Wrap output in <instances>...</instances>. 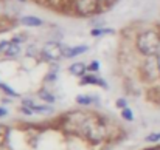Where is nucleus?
Returning a JSON list of instances; mask_svg holds the SVG:
<instances>
[{
  "label": "nucleus",
  "mask_w": 160,
  "mask_h": 150,
  "mask_svg": "<svg viewBox=\"0 0 160 150\" xmlns=\"http://www.w3.org/2000/svg\"><path fill=\"white\" fill-rule=\"evenodd\" d=\"M64 129L70 133L79 135L90 143H101L106 139L107 129L104 121L98 115L73 111L64 119Z\"/></svg>",
  "instance_id": "obj_1"
},
{
  "label": "nucleus",
  "mask_w": 160,
  "mask_h": 150,
  "mask_svg": "<svg viewBox=\"0 0 160 150\" xmlns=\"http://www.w3.org/2000/svg\"><path fill=\"white\" fill-rule=\"evenodd\" d=\"M137 48L143 56H157L160 51V34L156 30H148L138 34Z\"/></svg>",
  "instance_id": "obj_2"
},
{
  "label": "nucleus",
  "mask_w": 160,
  "mask_h": 150,
  "mask_svg": "<svg viewBox=\"0 0 160 150\" xmlns=\"http://www.w3.org/2000/svg\"><path fill=\"white\" fill-rule=\"evenodd\" d=\"M142 74L146 81H157L160 79V59L157 56H148L142 67Z\"/></svg>",
  "instance_id": "obj_3"
},
{
  "label": "nucleus",
  "mask_w": 160,
  "mask_h": 150,
  "mask_svg": "<svg viewBox=\"0 0 160 150\" xmlns=\"http://www.w3.org/2000/svg\"><path fill=\"white\" fill-rule=\"evenodd\" d=\"M100 0H73V8L79 16H93L100 9Z\"/></svg>",
  "instance_id": "obj_4"
},
{
  "label": "nucleus",
  "mask_w": 160,
  "mask_h": 150,
  "mask_svg": "<svg viewBox=\"0 0 160 150\" xmlns=\"http://www.w3.org/2000/svg\"><path fill=\"white\" fill-rule=\"evenodd\" d=\"M42 56L45 57V59H48V60H59L62 56H64V48L59 45V44H56V42H48V44H45L44 45V48H42Z\"/></svg>",
  "instance_id": "obj_5"
},
{
  "label": "nucleus",
  "mask_w": 160,
  "mask_h": 150,
  "mask_svg": "<svg viewBox=\"0 0 160 150\" xmlns=\"http://www.w3.org/2000/svg\"><path fill=\"white\" fill-rule=\"evenodd\" d=\"M0 53L6 54V56H17L20 53V48H19V44H16L14 40H5L0 44Z\"/></svg>",
  "instance_id": "obj_6"
},
{
  "label": "nucleus",
  "mask_w": 160,
  "mask_h": 150,
  "mask_svg": "<svg viewBox=\"0 0 160 150\" xmlns=\"http://www.w3.org/2000/svg\"><path fill=\"white\" fill-rule=\"evenodd\" d=\"M23 107L30 108L31 111H52V108H50V107H45V105H38V104H34L33 101H30V99L23 101Z\"/></svg>",
  "instance_id": "obj_7"
},
{
  "label": "nucleus",
  "mask_w": 160,
  "mask_h": 150,
  "mask_svg": "<svg viewBox=\"0 0 160 150\" xmlns=\"http://www.w3.org/2000/svg\"><path fill=\"white\" fill-rule=\"evenodd\" d=\"M84 51H87V47H84V45H81V47H72V48H64V56L65 57H75V56H78V54H81Z\"/></svg>",
  "instance_id": "obj_8"
},
{
  "label": "nucleus",
  "mask_w": 160,
  "mask_h": 150,
  "mask_svg": "<svg viewBox=\"0 0 160 150\" xmlns=\"http://www.w3.org/2000/svg\"><path fill=\"white\" fill-rule=\"evenodd\" d=\"M22 23L28 25V26H39V25H42V20L38 17H33V16H27V17H22Z\"/></svg>",
  "instance_id": "obj_9"
},
{
  "label": "nucleus",
  "mask_w": 160,
  "mask_h": 150,
  "mask_svg": "<svg viewBox=\"0 0 160 150\" xmlns=\"http://www.w3.org/2000/svg\"><path fill=\"white\" fill-rule=\"evenodd\" d=\"M86 68H87V67H86L84 63H81V62H79V63H73V65L70 67V73L75 74V76H82L84 71H86Z\"/></svg>",
  "instance_id": "obj_10"
},
{
  "label": "nucleus",
  "mask_w": 160,
  "mask_h": 150,
  "mask_svg": "<svg viewBox=\"0 0 160 150\" xmlns=\"http://www.w3.org/2000/svg\"><path fill=\"white\" fill-rule=\"evenodd\" d=\"M81 84H97V85H101V87H106V84H104V81H100L97 76H84L82 77V81H81Z\"/></svg>",
  "instance_id": "obj_11"
},
{
  "label": "nucleus",
  "mask_w": 160,
  "mask_h": 150,
  "mask_svg": "<svg viewBox=\"0 0 160 150\" xmlns=\"http://www.w3.org/2000/svg\"><path fill=\"white\" fill-rule=\"evenodd\" d=\"M48 3H50L52 6H54V8H59V9H64V8L73 5L72 0H48Z\"/></svg>",
  "instance_id": "obj_12"
},
{
  "label": "nucleus",
  "mask_w": 160,
  "mask_h": 150,
  "mask_svg": "<svg viewBox=\"0 0 160 150\" xmlns=\"http://www.w3.org/2000/svg\"><path fill=\"white\" fill-rule=\"evenodd\" d=\"M6 138H8V127L0 125V147L6 143Z\"/></svg>",
  "instance_id": "obj_13"
},
{
  "label": "nucleus",
  "mask_w": 160,
  "mask_h": 150,
  "mask_svg": "<svg viewBox=\"0 0 160 150\" xmlns=\"http://www.w3.org/2000/svg\"><path fill=\"white\" fill-rule=\"evenodd\" d=\"M39 96H41V99H44L45 102H53L54 101V96L50 95L47 90H41V91H39Z\"/></svg>",
  "instance_id": "obj_14"
},
{
  "label": "nucleus",
  "mask_w": 160,
  "mask_h": 150,
  "mask_svg": "<svg viewBox=\"0 0 160 150\" xmlns=\"http://www.w3.org/2000/svg\"><path fill=\"white\" fill-rule=\"evenodd\" d=\"M76 102L78 104H82V105H87V104H92L93 102V98H90V96H78Z\"/></svg>",
  "instance_id": "obj_15"
},
{
  "label": "nucleus",
  "mask_w": 160,
  "mask_h": 150,
  "mask_svg": "<svg viewBox=\"0 0 160 150\" xmlns=\"http://www.w3.org/2000/svg\"><path fill=\"white\" fill-rule=\"evenodd\" d=\"M160 139V133H152L149 136H146V141L148 143H154V141H159Z\"/></svg>",
  "instance_id": "obj_16"
},
{
  "label": "nucleus",
  "mask_w": 160,
  "mask_h": 150,
  "mask_svg": "<svg viewBox=\"0 0 160 150\" xmlns=\"http://www.w3.org/2000/svg\"><path fill=\"white\" fill-rule=\"evenodd\" d=\"M123 118L128 119V121H132V111H131L129 108H124V110H123Z\"/></svg>",
  "instance_id": "obj_17"
},
{
  "label": "nucleus",
  "mask_w": 160,
  "mask_h": 150,
  "mask_svg": "<svg viewBox=\"0 0 160 150\" xmlns=\"http://www.w3.org/2000/svg\"><path fill=\"white\" fill-rule=\"evenodd\" d=\"M107 33H112L110 30H95L93 31V36H100V34H107Z\"/></svg>",
  "instance_id": "obj_18"
},
{
  "label": "nucleus",
  "mask_w": 160,
  "mask_h": 150,
  "mask_svg": "<svg viewBox=\"0 0 160 150\" xmlns=\"http://www.w3.org/2000/svg\"><path fill=\"white\" fill-rule=\"evenodd\" d=\"M117 105L123 108V107H126V102H124V99H118V104H117Z\"/></svg>",
  "instance_id": "obj_19"
},
{
  "label": "nucleus",
  "mask_w": 160,
  "mask_h": 150,
  "mask_svg": "<svg viewBox=\"0 0 160 150\" xmlns=\"http://www.w3.org/2000/svg\"><path fill=\"white\" fill-rule=\"evenodd\" d=\"M89 68H90V70H98V63H97V62H93Z\"/></svg>",
  "instance_id": "obj_20"
},
{
  "label": "nucleus",
  "mask_w": 160,
  "mask_h": 150,
  "mask_svg": "<svg viewBox=\"0 0 160 150\" xmlns=\"http://www.w3.org/2000/svg\"><path fill=\"white\" fill-rule=\"evenodd\" d=\"M113 0H100V3H106V5H109V3H112Z\"/></svg>",
  "instance_id": "obj_21"
},
{
  "label": "nucleus",
  "mask_w": 160,
  "mask_h": 150,
  "mask_svg": "<svg viewBox=\"0 0 160 150\" xmlns=\"http://www.w3.org/2000/svg\"><path fill=\"white\" fill-rule=\"evenodd\" d=\"M6 115V110L5 108H0V116H5Z\"/></svg>",
  "instance_id": "obj_22"
},
{
  "label": "nucleus",
  "mask_w": 160,
  "mask_h": 150,
  "mask_svg": "<svg viewBox=\"0 0 160 150\" xmlns=\"http://www.w3.org/2000/svg\"><path fill=\"white\" fill-rule=\"evenodd\" d=\"M149 150H160V146H156V147H152V149H149Z\"/></svg>",
  "instance_id": "obj_23"
},
{
  "label": "nucleus",
  "mask_w": 160,
  "mask_h": 150,
  "mask_svg": "<svg viewBox=\"0 0 160 150\" xmlns=\"http://www.w3.org/2000/svg\"><path fill=\"white\" fill-rule=\"evenodd\" d=\"M20 2H25V0H20Z\"/></svg>",
  "instance_id": "obj_24"
}]
</instances>
